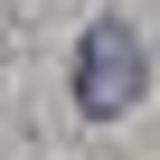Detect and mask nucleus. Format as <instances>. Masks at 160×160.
Wrapping results in <instances>:
<instances>
[{"instance_id":"obj_1","label":"nucleus","mask_w":160,"mask_h":160,"mask_svg":"<svg viewBox=\"0 0 160 160\" xmlns=\"http://www.w3.org/2000/svg\"><path fill=\"white\" fill-rule=\"evenodd\" d=\"M151 85V57H141V28L132 19H94L85 47H75V113L85 122H122Z\"/></svg>"}]
</instances>
